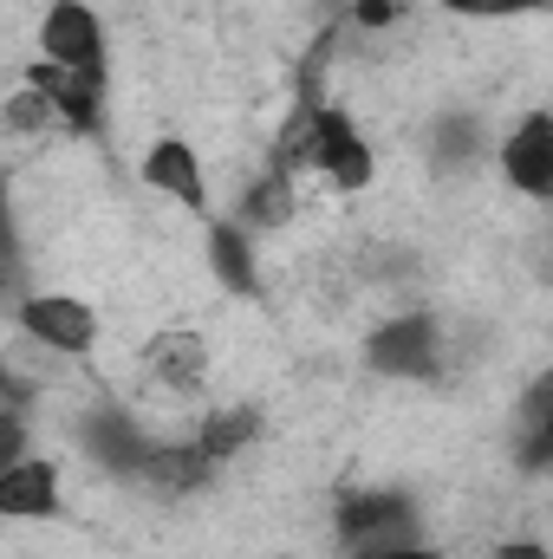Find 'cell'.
<instances>
[{"instance_id":"1","label":"cell","mask_w":553,"mask_h":559,"mask_svg":"<svg viewBox=\"0 0 553 559\" xmlns=\"http://www.w3.org/2000/svg\"><path fill=\"white\" fill-rule=\"evenodd\" d=\"M365 371L391 384H436L449 378V325L423 306H404L365 332Z\"/></svg>"},{"instance_id":"2","label":"cell","mask_w":553,"mask_h":559,"mask_svg":"<svg viewBox=\"0 0 553 559\" xmlns=\"http://www.w3.org/2000/svg\"><path fill=\"white\" fill-rule=\"evenodd\" d=\"M423 540V508L404 488H345L332 508V547L345 559H372Z\"/></svg>"},{"instance_id":"3","label":"cell","mask_w":553,"mask_h":559,"mask_svg":"<svg viewBox=\"0 0 553 559\" xmlns=\"http://www.w3.org/2000/svg\"><path fill=\"white\" fill-rule=\"evenodd\" d=\"M13 332H26L33 345L59 352V358H92L98 338H105V319L92 312V299L79 293H20L13 299Z\"/></svg>"},{"instance_id":"4","label":"cell","mask_w":553,"mask_h":559,"mask_svg":"<svg viewBox=\"0 0 553 559\" xmlns=\"http://www.w3.org/2000/svg\"><path fill=\"white\" fill-rule=\"evenodd\" d=\"M138 365H143V378H150V391H163L169 404H189L209 384V338L196 325H156L143 338Z\"/></svg>"},{"instance_id":"5","label":"cell","mask_w":553,"mask_h":559,"mask_svg":"<svg viewBox=\"0 0 553 559\" xmlns=\"http://www.w3.org/2000/svg\"><path fill=\"white\" fill-rule=\"evenodd\" d=\"M138 176H143V189H150V195H163V202H176L183 215L209 222V209H215V182H209L202 150H196L189 138H150Z\"/></svg>"},{"instance_id":"6","label":"cell","mask_w":553,"mask_h":559,"mask_svg":"<svg viewBox=\"0 0 553 559\" xmlns=\"http://www.w3.org/2000/svg\"><path fill=\"white\" fill-rule=\"evenodd\" d=\"M495 169L521 202H553V111H521L495 143Z\"/></svg>"},{"instance_id":"7","label":"cell","mask_w":553,"mask_h":559,"mask_svg":"<svg viewBox=\"0 0 553 559\" xmlns=\"http://www.w3.org/2000/svg\"><path fill=\"white\" fill-rule=\"evenodd\" d=\"M39 59L111 79L105 72V20L85 0H46V13H39Z\"/></svg>"},{"instance_id":"8","label":"cell","mask_w":553,"mask_h":559,"mask_svg":"<svg viewBox=\"0 0 553 559\" xmlns=\"http://www.w3.org/2000/svg\"><path fill=\"white\" fill-rule=\"evenodd\" d=\"M215 475H222V462H215L196 436H163V442L143 455L138 488H150L156 501H196V495L215 488Z\"/></svg>"},{"instance_id":"9","label":"cell","mask_w":553,"mask_h":559,"mask_svg":"<svg viewBox=\"0 0 553 559\" xmlns=\"http://www.w3.org/2000/svg\"><path fill=\"white\" fill-rule=\"evenodd\" d=\"M20 79L39 85V92L59 105V118H66L72 138H98V131H105V85H111V79H98V72H72V66H52V59H33Z\"/></svg>"},{"instance_id":"10","label":"cell","mask_w":553,"mask_h":559,"mask_svg":"<svg viewBox=\"0 0 553 559\" xmlns=\"http://www.w3.org/2000/svg\"><path fill=\"white\" fill-rule=\"evenodd\" d=\"M66 501V475L52 455H26V462H7L0 468V521L26 527V521H52Z\"/></svg>"},{"instance_id":"11","label":"cell","mask_w":553,"mask_h":559,"mask_svg":"<svg viewBox=\"0 0 553 559\" xmlns=\"http://www.w3.org/2000/svg\"><path fill=\"white\" fill-rule=\"evenodd\" d=\"M202 261H209V280L235 299L261 293V254H255V235L242 222H202Z\"/></svg>"},{"instance_id":"12","label":"cell","mask_w":553,"mask_h":559,"mask_svg":"<svg viewBox=\"0 0 553 559\" xmlns=\"http://www.w3.org/2000/svg\"><path fill=\"white\" fill-rule=\"evenodd\" d=\"M482 150H489L482 118H469V111H443V118H430V124H423V163H430V176H443V182L475 176Z\"/></svg>"},{"instance_id":"13","label":"cell","mask_w":553,"mask_h":559,"mask_svg":"<svg viewBox=\"0 0 553 559\" xmlns=\"http://www.w3.org/2000/svg\"><path fill=\"white\" fill-rule=\"evenodd\" d=\"M261 429H268V417H261L255 404H215V411H202V417H196L189 436H196V442L228 468L235 455H248V449L261 442Z\"/></svg>"},{"instance_id":"14","label":"cell","mask_w":553,"mask_h":559,"mask_svg":"<svg viewBox=\"0 0 553 559\" xmlns=\"http://www.w3.org/2000/svg\"><path fill=\"white\" fill-rule=\"evenodd\" d=\"M59 124H66V118H59V105H52L39 85H26V79H20V85H13V98H7V131H13L20 143H33V138H52Z\"/></svg>"},{"instance_id":"15","label":"cell","mask_w":553,"mask_h":559,"mask_svg":"<svg viewBox=\"0 0 553 559\" xmlns=\"http://www.w3.org/2000/svg\"><path fill=\"white\" fill-rule=\"evenodd\" d=\"M436 7L456 20H515V13H541L553 0H436Z\"/></svg>"},{"instance_id":"16","label":"cell","mask_w":553,"mask_h":559,"mask_svg":"<svg viewBox=\"0 0 553 559\" xmlns=\"http://www.w3.org/2000/svg\"><path fill=\"white\" fill-rule=\"evenodd\" d=\"M489 559H553L548 540H534V534H508V540H495Z\"/></svg>"},{"instance_id":"17","label":"cell","mask_w":553,"mask_h":559,"mask_svg":"<svg viewBox=\"0 0 553 559\" xmlns=\"http://www.w3.org/2000/svg\"><path fill=\"white\" fill-rule=\"evenodd\" d=\"M372 559H443V554H436V547H423V540H416V547H391V554H372Z\"/></svg>"}]
</instances>
